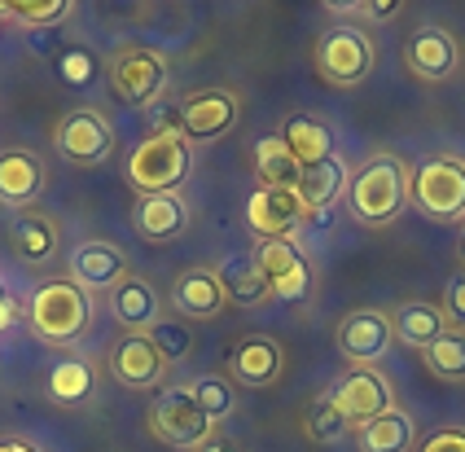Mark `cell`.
<instances>
[{
  "label": "cell",
  "mask_w": 465,
  "mask_h": 452,
  "mask_svg": "<svg viewBox=\"0 0 465 452\" xmlns=\"http://www.w3.org/2000/svg\"><path fill=\"white\" fill-rule=\"evenodd\" d=\"M443 317H448L452 329H461L465 334V272L461 277H452L448 290H443Z\"/></svg>",
  "instance_id": "cell-36"
},
{
  "label": "cell",
  "mask_w": 465,
  "mask_h": 452,
  "mask_svg": "<svg viewBox=\"0 0 465 452\" xmlns=\"http://www.w3.org/2000/svg\"><path fill=\"white\" fill-rule=\"evenodd\" d=\"M128 277V255L114 241H79L71 251V281L84 286L88 294H110L119 281Z\"/></svg>",
  "instance_id": "cell-15"
},
{
  "label": "cell",
  "mask_w": 465,
  "mask_h": 452,
  "mask_svg": "<svg viewBox=\"0 0 465 452\" xmlns=\"http://www.w3.org/2000/svg\"><path fill=\"white\" fill-rule=\"evenodd\" d=\"M303 167L290 154L282 136H259L255 141V181L259 189H299Z\"/></svg>",
  "instance_id": "cell-27"
},
{
  "label": "cell",
  "mask_w": 465,
  "mask_h": 452,
  "mask_svg": "<svg viewBox=\"0 0 465 452\" xmlns=\"http://www.w3.org/2000/svg\"><path fill=\"white\" fill-rule=\"evenodd\" d=\"M356 444H361V452H413L417 448L413 413L391 408V413H382V418L356 426Z\"/></svg>",
  "instance_id": "cell-24"
},
{
  "label": "cell",
  "mask_w": 465,
  "mask_h": 452,
  "mask_svg": "<svg viewBox=\"0 0 465 452\" xmlns=\"http://www.w3.org/2000/svg\"><path fill=\"white\" fill-rule=\"evenodd\" d=\"M316 71L334 88H356L373 71V40L361 27H330L316 40Z\"/></svg>",
  "instance_id": "cell-7"
},
{
  "label": "cell",
  "mask_w": 465,
  "mask_h": 452,
  "mask_svg": "<svg viewBox=\"0 0 465 452\" xmlns=\"http://www.w3.org/2000/svg\"><path fill=\"white\" fill-rule=\"evenodd\" d=\"M57 75H62V84H71V88L93 84V54H88V49H66V54H57Z\"/></svg>",
  "instance_id": "cell-35"
},
{
  "label": "cell",
  "mask_w": 465,
  "mask_h": 452,
  "mask_svg": "<svg viewBox=\"0 0 465 452\" xmlns=\"http://www.w3.org/2000/svg\"><path fill=\"white\" fill-rule=\"evenodd\" d=\"M132 229L150 241H176L189 229V211H184L181 193H136Z\"/></svg>",
  "instance_id": "cell-20"
},
{
  "label": "cell",
  "mask_w": 465,
  "mask_h": 452,
  "mask_svg": "<svg viewBox=\"0 0 465 452\" xmlns=\"http://www.w3.org/2000/svg\"><path fill=\"white\" fill-rule=\"evenodd\" d=\"M255 264L268 281V294L282 303H303L312 294V268L303 251L290 238H259L255 241Z\"/></svg>",
  "instance_id": "cell-9"
},
{
  "label": "cell",
  "mask_w": 465,
  "mask_h": 452,
  "mask_svg": "<svg viewBox=\"0 0 465 452\" xmlns=\"http://www.w3.org/2000/svg\"><path fill=\"white\" fill-rule=\"evenodd\" d=\"M400 9H404V0H361V14H369L373 23H391V18H400Z\"/></svg>",
  "instance_id": "cell-38"
},
{
  "label": "cell",
  "mask_w": 465,
  "mask_h": 452,
  "mask_svg": "<svg viewBox=\"0 0 465 452\" xmlns=\"http://www.w3.org/2000/svg\"><path fill=\"white\" fill-rule=\"evenodd\" d=\"M285 373V351L277 339H242L229 356V378L232 387H251V391H263V387H277Z\"/></svg>",
  "instance_id": "cell-14"
},
{
  "label": "cell",
  "mask_w": 465,
  "mask_h": 452,
  "mask_svg": "<svg viewBox=\"0 0 465 452\" xmlns=\"http://www.w3.org/2000/svg\"><path fill=\"white\" fill-rule=\"evenodd\" d=\"M45 193V162L31 150H0V202L9 211H26Z\"/></svg>",
  "instance_id": "cell-19"
},
{
  "label": "cell",
  "mask_w": 465,
  "mask_h": 452,
  "mask_svg": "<svg viewBox=\"0 0 465 452\" xmlns=\"http://www.w3.org/2000/svg\"><path fill=\"white\" fill-rule=\"evenodd\" d=\"M330 9H361V0H325Z\"/></svg>",
  "instance_id": "cell-41"
},
{
  "label": "cell",
  "mask_w": 465,
  "mask_h": 452,
  "mask_svg": "<svg viewBox=\"0 0 465 452\" xmlns=\"http://www.w3.org/2000/svg\"><path fill=\"white\" fill-rule=\"evenodd\" d=\"M53 141L79 167H97V162H105L114 154V133H110V123H105L97 110H71V114H62Z\"/></svg>",
  "instance_id": "cell-11"
},
{
  "label": "cell",
  "mask_w": 465,
  "mask_h": 452,
  "mask_svg": "<svg viewBox=\"0 0 465 452\" xmlns=\"http://www.w3.org/2000/svg\"><path fill=\"white\" fill-rule=\"evenodd\" d=\"M303 215L299 189H255L246 198V224L255 238H290Z\"/></svg>",
  "instance_id": "cell-16"
},
{
  "label": "cell",
  "mask_w": 465,
  "mask_h": 452,
  "mask_svg": "<svg viewBox=\"0 0 465 452\" xmlns=\"http://www.w3.org/2000/svg\"><path fill=\"white\" fill-rule=\"evenodd\" d=\"M409 202V172L395 154H373L361 172H351V185H347V207L361 224L382 229L395 215L404 211Z\"/></svg>",
  "instance_id": "cell-2"
},
{
  "label": "cell",
  "mask_w": 465,
  "mask_h": 452,
  "mask_svg": "<svg viewBox=\"0 0 465 452\" xmlns=\"http://www.w3.org/2000/svg\"><path fill=\"white\" fill-rule=\"evenodd\" d=\"M404 62H409V71H413L417 80L440 84V80H448V75L457 71L461 54H457V40H452L443 27H421L413 40H409Z\"/></svg>",
  "instance_id": "cell-21"
},
{
  "label": "cell",
  "mask_w": 465,
  "mask_h": 452,
  "mask_svg": "<svg viewBox=\"0 0 465 452\" xmlns=\"http://www.w3.org/2000/svg\"><path fill=\"white\" fill-rule=\"evenodd\" d=\"M71 5H75V0H0V9H5L9 18H18L23 27L66 23V18H71Z\"/></svg>",
  "instance_id": "cell-32"
},
{
  "label": "cell",
  "mask_w": 465,
  "mask_h": 452,
  "mask_svg": "<svg viewBox=\"0 0 465 452\" xmlns=\"http://www.w3.org/2000/svg\"><path fill=\"white\" fill-rule=\"evenodd\" d=\"M282 141L290 145V154L299 159V167H312V162L330 159L334 154V128L330 123H321V119H312V114H290L282 128Z\"/></svg>",
  "instance_id": "cell-25"
},
{
  "label": "cell",
  "mask_w": 465,
  "mask_h": 452,
  "mask_svg": "<svg viewBox=\"0 0 465 452\" xmlns=\"http://www.w3.org/2000/svg\"><path fill=\"white\" fill-rule=\"evenodd\" d=\"M26 325L40 343L75 347L93 325V294L75 286L71 277H49L26 299Z\"/></svg>",
  "instance_id": "cell-1"
},
{
  "label": "cell",
  "mask_w": 465,
  "mask_h": 452,
  "mask_svg": "<svg viewBox=\"0 0 465 452\" xmlns=\"http://www.w3.org/2000/svg\"><path fill=\"white\" fill-rule=\"evenodd\" d=\"M421 360L440 382H465V334L461 329H443L440 339L421 351Z\"/></svg>",
  "instance_id": "cell-30"
},
{
  "label": "cell",
  "mask_w": 465,
  "mask_h": 452,
  "mask_svg": "<svg viewBox=\"0 0 465 452\" xmlns=\"http://www.w3.org/2000/svg\"><path fill=\"white\" fill-rule=\"evenodd\" d=\"M0 452H40L31 439H0Z\"/></svg>",
  "instance_id": "cell-40"
},
{
  "label": "cell",
  "mask_w": 465,
  "mask_h": 452,
  "mask_svg": "<svg viewBox=\"0 0 465 452\" xmlns=\"http://www.w3.org/2000/svg\"><path fill=\"white\" fill-rule=\"evenodd\" d=\"M150 339H154V347L163 351L167 365H176V360H184V356L193 351V329H189L184 320H163L158 317L154 325H150Z\"/></svg>",
  "instance_id": "cell-34"
},
{
  "label": "cell",
  "mask_w": 465,
  "mask_h": 452,
  "mask_svg": "<svg viewBox=\"0 0 465 452\" xmlns=\"http://www.w3.org/2000/svg\"><path fill=\"white\" fill-rule=\"evenodd\" d=\"M105 80H110V93L124 106H154L158 93L167 88V62L145 44H128V49H119L110 57Z\"/></svg>",
  "instance_id": "cell-6"
},
{
  "label": "cell",
  "mask_w": 465,
  "mask_h": 452,
  "mask_svg": "<svg viewBox=\"0 0 465 452\" xmlns=\"http://www.w3.org/2000/svg\"><path fill=\"white\" fill-rule=\"evenodd\" d=\"M409 202L435 224L465 220V159L457 154H430L417 162L409 176Z\"/></svg>",
  "instance_id": "cell-3"
},
{
  "label": "cell",
  "mask_w": 465,
  "mask_h": 452,
  "mask_svg": "<svg viewBox=\"0 0 465 452\" xmlns=\"http://www.w3.org/2000/svg\"><path fill=\"white\" fill-rule=\"evenodd\" d=\"M193 167V145L181 133L145 136L128 159V185L136 193H176Z\"/></svg>",
  "instance_id": "cell-4"
},
{
  "label": "cell",
  "mask_w": 465,
  "mask_h": 452,
  "mask_svg": "<svg viewBox=\"0 0 465 452\" xmlns=\"http://www.w3.org/2000/svg\"><path fill=\"white\" fill-rule=\"evenodd\" d=\"M443 329H452L448 317H443V308L421 303V299H409V303H400V308L391 312V334H395V343L417 347V351H426Z\"/></svg>",
  "instance_id": "cell-23"
},
{
  "label": "cell",
  "mask_w": 465,
  "mask_h": 452,
  "mask_svg": "<svg viewBox=\"0 0 465 452\" xmlns=\"http://www.w3.org/2000/svg\"><path fill=\"white\" fill-rule=\"evenodd\" d=\"M417 452H465V430H457V426H443V430H435L430 439H421V444H417Z\"/></svg>",
  "instance_id": "cell-37"
},
{
  "label": "cell",
  "mask_w": 465,
  "mask_h": 452,
  "mask_svg": "<svg viewBox=\"0 0 465 452\" xmlns=\"http://www.w3.org/2000/svg\"><path fill=\"white\" fill-rule=\"evenodd\" d=\"M308 435L316 439V444H338L347 430H351V422L342 418V408H338L334 399H330V391L325 396H316L312 399V408H308Z\"/></svg>",
  "instance_id": "cell-33"
},
{
  "label": "cell",
  "mask_w": 465,
  "mask_h": 452,
  "mask_svg": "<svg viewBox=\"0 0 465 452\" xmlns=\"http://www.w3.org/2000/svg\"><path fill=\"white\" fill-rule=\"evenodd\" d=\"M172 308L181 312L184 320H215L224 308H229V294L220 286L215 268H184L181 277L172 281Z\"/></svg>",
  "instance_id": "cell-17"
},
{
  "label": "cell",
  "mask_w": 465,
  "mask_h": 452,
  "mask_svg": "<svg viewBox=\"0 0 465 452\" xmlns=\"http://www.w3.org/2000/svg\"><path fill=\"white\" fill-rule=\"evenodd\" d=\"M105 303H110V317L124 325V334H150V325L163 317V299H158V290L145 281V277H136V272H128V277L110 290Z\"/></svg>",
  "instance_id": "cell-18"
},
{
  "label": "cell",
  "mask_w": 465,
  "mask_h": 452,
  "mask_svg": "<svg viewBox=\"0 0 465 452\" xmlns=\"http://www.w3.org/2000/svg\"><path fill=\"white\" fill-rule=\"evenodd\" d=\"M93 391H97V378H93L88 360L66 356L49 369V399H57V404H84Z\"/></svg>",
  "instance_id": "cell-29"
},
{
  "label": "cell",
  "mask_w": 465,
  "mask_h": 452,
  "mask_svg": "<svg viewBox=\"0 0 465 452\" xmlns=\"http://www.w3.org/2000/svg\"><path fill=\"white\" fill-rule=\"evenodd\" d=\"M330 399L342 408V418L351 426H364L395 408V382L378 365H356L330 387Z\"/></svg>",
  "instance_id": "cell-8"
},
{
  "label": "cell",
  "mask_w": 465,
  "mask_h": 452,
  "mask_svg": "<svg viewBox=\"0 0 465 452\" xmlns=\"http://www.w3.org/2000/svg\"><path fill=\"white\" fill-rule=\"evenodd\" d=\"M347 185H351L347 162L338 159V154H330V159L303 167V176H299V202H303V211L316 220V215H325L338 198L347 193Z\"/></svg>",
  "instance_id": "cell-22"
},
{
  "label": "cell",
  "mask_w": 465,
  "mask_h": 452,
  "mask_svg": "<svg viewBox=\"0 0 465 452\" xmlns=\"http://www.w3.org/2000/svg\"><path fill=\"white\" fill-rule=\"evenodd\" d=\"M176 114H181L184 141H215V136H224L237 123L242 106L224 88H203V93H189L181 106H176Z\"/></svg>",
  "instance_id": "cell-12"
},
{
  "label": "cell",
  "mask_w": 465,
  "mask_h": 452,
  "mask_svg": "<svg viewBox=\"0 0 465 452\" xmlns=\"http://www.w3.org/2000/svg\"><path fill=\"white\" fill-rule=\"evenodd\" d=\"M9 246L23 264H45L53 260L57 251V229H53L49 215H31V211H18L9 220Z\"/></svg>",
  "instance_id": "cell-26"
},
{
  "label": "cell",
  "mask_w": 465,
  "mask_h": 452,
  "mask_svg": "<svg viewBox=\"0 0 465 452\" xmlns=\"http://www.w3.org/2000/svg\"><path fill=\"white\" fill-rule=\"evenodd\" d=\"M391 343H395L391 312H378V308H361V312L342 317V325H338V351L351 365H378L391 351Z\"/></svg>",
  "instance_id": "cell-13"
},
{
  "label": "cell",
  "mask_w": 465,
  "mask_h": 452,
  "mask_svg": "<svg viewBox=\"0 0 465 452\" xmlns=\"http://www.w3.org/2000/svg\"><path fill=\"white\" fill-rule=\"evenodd\" d=\"M150 430L167 448H203L215 422L203 413V404L189 396V387H163L150 399Z\"/></svg>",
  "instance_id": "cell-5"
},
{
  "label": "cell",
  "mask_w": 465,
  "mask_h": 452,
  "mask_svg": "<svg viewBox=\"0 0 465 452\" xmlns=\"http://www.w3.org/2000/svg\"><path fill=\"white\" fill-rule=\"evenodd\" d=\"M18 317H23V303L5 290V281H0V334H5V329H14V325H18Z\"/></svg>",
  "instance_id": "cell-39"
},
{
  "label": "cell",
  "mask_w": 465,
  "mask_h": 452,
  "mask_svg": "<svg viewBox=\"0 0 465 452\" xmlns=\"http://www.w3.org/2000/svg\"><path fill=\"white\" fill-rule=\"evenodd\" d=\"M461 264H465V238H461Z\"/></svg>",
  "instance_id": "cell-42"
},
{
  "label": "cell",
  "mask_w": 465,
  "mask_h": 452,
  "mask_svg": "<svg viewBox=\"0 0 465 452\" xmlns=\"http://www.w3.org/2000/svg\"><path fill=\"white\" fill-rule=\"evenodd\" d=\"M215 277H220V286L229 294V303H237V308H259L263 299H272L255 255H229L224 264L215 268Z\"/></svg>",
  "instance_id": "cell-28"
},
{
  "label": "cell",
  "mask_w": 465,
  "mask_h": 452,
  "mask_svg": "<svg viewBox=\"0 0 465 452\" xmlns=\"http://www.w3.org/2000/svg\"><path fill=\"white\" fill-rule=\"evenodd\" d=\"M105 365H110V378L128 391H163V378L172 369L150 334H124L105 351Z\"/></svg>",
  "instance_id": "cell-10"
},
{
  "label": "cell",
  "mask_w": 465,
  "mask_h": 452,
  "mask_svg": "<svg viewBox=\"0 0 465 452\" xmlns=\"http://www.w3.org/2000/svg\"><path fill=\"white\" fill-rule=\"evenodd\" d=\"M189 387V396L203 404V413H207L211 422H224L237 413V387H232V378H220V373H198L193 382H184Z\"/></svg>",
  "instance_id": "cell-31"
}]
</instances>
